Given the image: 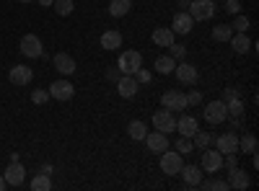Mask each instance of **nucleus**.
<instances>
[{
    "label": "nucleus",
    "instance_id": "nucleus-1",
    "mask_svg": "<svg viewBox=\"0 0 259 191\" xmlns=\"http://www.w3.org/2000/svg\"><path fill=\"white\" fill-rule=\"evenodd\" d=\"M117 68H119L124 75H135V73H140V70H143V54H140L138 49H127V52H122Z\"/></svg>",
    "mask_w": 259,
    "mask_h": 191
},
{
    "label": "nucleus",
    "instance_id": "nucleus-2",
    "mask_svg": "<svg viewBox=\"0 0 259 191\" xmlns=\"http://www.w3.org/2000/svg\"><path fill=\"white\" fill-rule=\"evenodd\" d=\"M189 16L194 21H207L215 13V0H189Z\"/></svg>",
    "mask_w": 259,
    "mask_h": 191
},
{
    "label": "nucleus",
    "instance_id": "nucleus-3",
    "mask_svg": "<svg viewBox=\"0 0 259 191\" xmlns=\"http://www.w3.org/2000/svg\"><path fill=\"white\" fill-rule=\"evenodd\" d=\"M182 165H184L182 153H168V150L161 153V171H163L166 176H179Z\"/></svg>",
    "mask_w": 259,
    "mask_h": 191
},
{
    "label": "nucleus",
    "instance_id": "nucleus-4",
    "mask_svg": "<svg viewBox=\"0 0 259 191\" xmlns=\"http://www.w3.org/2000/svg\"><path fill=\"white\" fill-rule=\"evenodd\" d=\"M228 119V109L223 101H210L205 106V121L207 124H223Z\"/></svg>",
    "mask_w": 259,
    "mask_h": 191
},
{
    "label": "nucleus",
    "instance_id": "nucleus-5",
    "mask_svg": "<svg viewBox=\"0 0 259 191\" xmlns=\"http://www.w3.org/2000/svg\"><path fill=\"white\" fill-rule=\"evenodd\" d=\"M21 54L29 57V59H36L45 54V49H41V39L36 34H26L24 39H21Z\"/></svg>",
    "mask_w": 259,
    "mask_h": 191
},
{
    "label": "nucleus",
    "instance_id": "nucleus-6",
    "mask_svg": "<svg viewBox=\"0 0 259 191\" xmlns=\"http://www.w3.org/2000/svg\"><path fill=\"white\" fill-rule=\"evenodd\" d=\"M47 91H50V98H55V101H70L75 96V86L70 80H55Z\"/></svg>",
    "mask_w": 259,
    "mask_h": 191
},
{
    "label": "nucleus",
    "instance_id": "nucleus-7",
    "mask_svg": "<svg viewBox=\"0 0 259 191\" xmlns=\"http://www.w3.org/2000/svg\"><path fill=\"white\" fill-rule=\"evenodd\" d=\"M161 103H163V109H168V111H184L187 109V96L182 91H166L161 96Z\"/></svg>",
    "mask_w": 259,
    "mask_h": 191
},
{
    "label": "nucleus",
    "instance_id": "nucleus-8",
    "mask_svg": "<svg viewBox=\"0 0 259 191\" xmlns=\"http://www.w3.org/2000/svg\"><path fill=\"white\" fill-rule=\"evenodd\" d=\"M153 126H156L158 132H163V135L174 132V130H177V119H174V111H168V109H163V111H156V114H153Z\"/></svg>",
    "mask_w": 259,
    "mask_h": 191
},
{
    "label": "nucleus",
    "instance_id": "nucleus-9",
    "mask_svg": "<svg viewBox=\"0 0 259 191\" xmlns=\"http://www.w3.org/2000/svg\"><path fill=\"white\" fill-rule=\"evenodd\" d=\"M174 75L179 78V83H184V86H192V83H197V78H200L197 68L189 65V62H184V59H182V62H177Z\"/></svg>",
    "mask_w": 259,
    "mask_h": 191
},
{
    "label": "nucleus",
    "instance_id": "nucleus-10",
    "mask_svg": "<svg viewBox=\"0 0 259 191\" xmlns=\"http://www.w3.org/2000/svg\"><path fill=\"white\" fill-rule=\"evenodd\" d=\"M223 168V153H218V150H202V171H207V173H218Z\"/></svg>",
    "mask_w": 259,
    "mask_h": 191
},
{
    "label": "nucleus",
    "instance_id": "nucleus-11",
    "mask_svg": "<svg viewBox=\"0 0 259 191\" xmlns=\"http://www.w3.org/2000/svg\"><path fill=\"white\" fill-rule=\"evenodd\" d=\"M3 178H6L8 186H21L24 178H26V168L21 165L18 160H11V165L6 168V173H3Z\"/></svg>",
    "mask_w": 259,
    "mask_h": 191
},
{
    "label": "nucleus",
    "instance_id": "nucleus-12",
    "mask_svg": "<svg viewBox=\"0 0 259 191\" xmlns=\"http://www.w3.org/2000/svg\"><path fill=\"white\" fill-rule=\"evenodd\" d=\"M34 78V70L29 65H13L11 73H8V80L13 83V86H29Z\"/></svg>",
    "mask_w": 259,
    "mask_h": 191
},
{
    "label": "nucleus",
    "instance_id": "nucleus-13",
    "mask_svg": "<svg viewBox=\"0 0 259 191\" xmlns=\"http://www.w3.org/2000/svg\"><path fill=\"white\" fill-rule=\"evenodd\" d=\"M192 26H194V18H192L187 11H179V13L174 16V21H171V31L182 34V36H187V34L192 31Z\"/></svg>",
    "mask_w": 259,
    "mask_h": 191
},
{
    "label": "nucleus",
    "instance_id": "nucleus-14",
    "mask_svg": "<svg viewBox=\"0 0 259 191\" xmlns=\"http://www.w3.org/2000/svg\"><path fill=\"white\" fill-rule=\"evenodd\" d=\"M145 145H148L150 153H158V155H161L163 150H168V137H166L163 132H158V130H156V132H148V135H145Z\"/></svg>",
    "mask_w": 259,
    "mask_h": 191
},
{
    "label": "nucleus",
    "instance_id": "nucleus-15",
    "mask_svg": "<svg viewBox=\"0 0 259 191\" xmlns=\"http://www.w3.org/2000/svg\"><path fill=\"white\" fill-rule=\"evenodd\" d=\"M138 78L135 75H122L119 80H117V91H119V96L122 98H133L135 93H138Z\"/></svg>",
    "mask_w": 259,
    "mask_h": 191
},
{
    "label": "nucleus",
    "instance_id": "nucleus-16",
    "mask_svg": "<svg viewBox=\"0 0 259 191\" xmlns=\"http://www.w3.org/2000/svg\"><path fill=\"white\" fill-rule=\"evenodd\" d=\"M52 62H55L57 73H62V75H73V73H75V59H73L68 52H57V54L52 57Z\"/></svg>",
    "mask_w": 259,
    "mask_h": 191
},
{
    "label": "nucleus",
    "instance_id": "nucleus-17",
    "mask_svg": "<svg viewBox=\"0 0 259 191\" xmlns=\"http://www.w3.org/2000/svg\"><path fill=\"white\" fill-rule=\"evenodd\" d=\"M215 145H218V153H223V155H228V153H239V137H236L233 132L221 135L218 140H215Z\"/></svg>",
    "mask_w": 259,
    "mask_h": 191
},
{
    "label": "nucleus",
    "instance_id": "nucleus-18",
    "mask_svg": "<svg viewBox=\"0 0 259 191\" xmlns=\"http://www.w3.org/2000/svg\"><path fill=\"white\" fill-rule=\"evenodd\" d=\"M182 178L187 186H200L202 183V171H200V165H182Z\"/></svg>",
    "mask_w": 259,
    "mask_h": 191
},
{
    "label": "nucleus",
    "instance_id": "nucleus-19",
    "mask_svg": "<svg viewBox=\"0 0 259 191\" xmlns=\"http://www.w3.org/2000/svg\"><path fill=\"white\" fill-rule=\"evenodd\" d=\"M228 188H249V176L241 171L239 165L236 168H231V173H228Z\"/></svg>",
    "mask_w": 259,
    "mask_h": 191
},
{
    "label": "nucleus",
    "instance_id": "nucleus-20",
    "mask_svg": "<svg viewBox=\"0 0 259 191\" xmlns=\"http://www.w3.org/2000/svg\"><path fill=\"white\" fill-rule=\"evenodd\" d=\"M119 47H122V34H119V31L109 29V31H104V34H101V49L114 52V49H119Z\"/></svg>",
    "mask_w": 259,
    "mask_h": 191
},
{
    "label": "nucleus",
    "instance_id": "nucleus-21",
    "mask_svg": "<svg viewBox=\"0 0 259 191\" xmlns=\"http://www.w3.org/2000/svg\"><path fill=\"white\" fill-rule=\"evenodd\" d=\"M231 47H233V52H239V54H246L249 49H251V41H249V36H246V31H236L231 39Z\"/></svg>",
    "mask_w": 259,
    "mask_h": 191
},
{
    "label": "nucleus",
    "instance_id": "nucleus-22",
    "mask_svg": "<svg viewBox=\"0 0 259 191\" xmlns=\"http://www.w3.org/2000/svg\"><path fill=\"white\" fill-rule=\"evenodd\" d=\"M177 130H179L182 137H189V140H192V135L197 132L200 126H197V119H194V116H182V119L177 121Z\"/></svg>",
    "mask_w": 259,
    "mask_h": 191
},
{
    "label": "nucleus",
    "instance_id": "nucleus-23",
    "mask_svg": "<svg viewBox=\"0 0 259 191\" xmlns=\"http://www.w3.org/2000/svg\"><path fill=\"white\" fill-rule=\"evenodd\" d=\"M153 44H158V47H171V44H174V31L158 26V29L153 31Z\"/></svg>",
    "mask_w": 259,
    "mask_h": 191
},
{
    "label": "nucleus",
    "instance_id": "nucleus-24",
    "mask_svg": "<svg viewBox=\"0 0 259 191\" xmlns=\"http://www.w3.org/2000/svg\"><path fill=\"white\" fill-rule=\"evenodd\" d=\"M127 135H130V140H135V142L145 140V135H148V126H145V121H140V119L130 121V126H127Z\"/></svg>",
    "mask_w": 259,
    "mask_h": 191
},
{
    "label": "nucleus",
    "instance_id": "nucleus-25",
    "mask_svg": "<svg viewBox=\"0 0 259 191\" xmlns=\"http://www.w3.org/2000/svg\"><path fill=\"white\" fill-rule=\"evenodd\" d=\"M156 73H161V75H171L174 73V68H177V59L171 57V54H163V57H158L156 59Z\"/></svg>",
    "mask_w": 259,
    "mask_h": 191
},
{
    "label": "nucleus",
    "instance_id": "nucleus-26",
    "mask_svg": "<svg viewBox=\"0 0 259 191\" xmlns=\"http://www.w3.org/2000/svg\"><path fill=\"white\" fill-rule=\"evenodd\" d=\"M130 8H133V0H112L109 3V16L122 18V16L130 13Z\"/></svg>",
    "mask_w": 259,
    "mask_h": 191
},
{
    "label": "nucleus",
    "instance_id": "nucleus-27",
    "mask_svg": "<svg viewBox=\"0 0 259 191\" xmlns=\"http://www.w3.org/2000/svg\"><path fill=\"white\" fill-rule=\"evenodd\" d=\"M239 150L246 153V155H254L256 153V137L251 132H246L244 137H239Z\"/></svg>",
    "mask_w": 259,
    "mask_h": 191
},
{
    "label": "nucleus",
    "instance_id": "nucleus-28",
    "mask_svg": "<svg viewBox=\"0 0 259 191\" xmlns=\"http://www.w3.org/2000/svg\"><path fill=\"white\" fill-rule=\"evenodd\" d=\"M50 188H52V178H50L47 173L34 176V181H31V191H50Z\"/></svg>",
    "mask_w": 259,
    "mask_h": 191
},
{
    "label": "nucleus",
    "instance_id": "nucleus-29",
    "mask_svg": "<svg viewBox=\"0 0 259 191\" xmlns=\"http://www.w3.org/2000/svg\"><path fill=\"white\" fill-rule=\"evenodd\" d=\"M231 36H233V29L228 24H218V26L212 29V39L215 41H228Z\"/></svg>",
    "mask_w": 259,
    "mask_h": 191
},
{
    "label": "nucleus",
    "instance_id": "nucleus-30",
    "mask_svg": "<svg viewBox=\"0 0 259 191\" xmlns=\"http://www.w3.org/2000/svg\"><path fill=\"white\" fill-rule=\"evenodd\" d=\"M52 8L57 11V16H70L75 6H73V0H55Z\"/></svg>",
    "mask_w": 259,
    "mask_h": 191
},
{
    "label": "nucleus",
    "instance_id": "nucleus-31",
    "mask_svg": "<svg viewBox=\"0 0 259 191\" xmlns=\"http://www.w3.org/2000/svg\"><path fill=\"white\" fill-rule=\"evenodd\" d=\"M226 109H228V116H241V114H244V101H241V98L226 101Z\"/></svg>",
    "mask_w": 259,
    "mask_h": 191
},
{
    "label": "nucleus",
    "instance_id": "nucleus-32",
    "mask_svg": "<svg viewBox=\"0 0 259 191\" xmlns=\"http://www.w3.org/2000/svg\"><path fill=\"white\" fill-rule=\"evenodd\" d=\"M200 186H202V188H207V191H226V188H228V181L212 178V181H202Z\"/></svg>",
    "mask_w": 259,
    "mask_h": 191
},
{
    "label": "nucleus",
    "instance_id": "nucleus-33",
    "mask_svg": "<svg viewBox=\"0 0 259 191\" xmlns=\"http://www.w3.org/2000/svg\"><path fill=\"white\" fill-rule=\"evenodd\" d=\"M233 31H246L249 29V18L246 16H241V13H236L233 16V26H231Z\"/></svg>",
    "mask_w": 259,
    "mask_h": 191
},
{
    "label": "nucleus",
    "instance_id": "nucleus-34",
    "mask_svg": "<svg viewBox=\"0 0 259 191\" xmlns=\"http://www.w3.org/2000/svg\"><path fill=\"white\" fill-rule=\"evenodd\" d=\"M192 137H194V142H197V147H202V150H205V147H210V142H212V137L207 132H200V130L194 132Z\"/></svg>",
    "mask_w": 259,
    "mask_h": 191
},
{
    "label": "nucleus",
    "instance_id": "nucleus-35",
    "mask_svg": "<svg viewBox=\"0 0 259 191\" xmlns=\"http://www.w3.org/2000/svg\"><path fill=\"white\" fill-rule=\"evenodd\" d=\"M223 11L228 16H236V13H241V6H239V0H223Z\"/></svg>",
    "mask_w": 259,
    "mask_h": 191
},
{
    "label": "nucleus",
    "instance_id": "nucleus-36",
    "mask_svg": "<svg viewBox=\"0 0 259 191\" xmlns=\"http://www.w3.org/2000/svg\"><path fill=\"white\" fill-rule=\"evenodd\" d=\"M31 101L39 106V103H47L50 101V91H41V88H36V91H31Z\"/></svg>",
    "mask_w": 259,
    "mask_h": 191
},
{
    "label": "nucleus",
    "instance_id": "nucleus-37",
    "mask_svg": "<svg viewBox=\"0 0 259 191\" xmlns=\"http://www.w3.org/2000/svg\"><path fill=\"white\" fill-rule=\"evenodd\" d=\"M177 153H182V155L192 153V142H189V137H179V140H177Z\"/></svg>",
    "mask_w": 259,
    "mask_h": 191
},
{
    "label": "nucleus",
    "instance_id": "nucleus-38",
    "mask_svg": "<svg viewBox=\"0 0 259 191\" xmlns=\"http://www.w3.org/2000/svg\"><path fill=\"white\" fill-rule=\"evenodd\" d=\"M168 49H171V57H174L177 62H182L184 54H187V47H184V44H171Z\"/></svg>",
    "mask_w": 259,
    "mask_h": 191
},
{
    "label": "nucleus",
    "instance_id": "nucleus-39",
    "mask_svg": "<svg viewBox=\"0 0 259 191\" xmlns=\"http://www.w3.org/2000/svg\"><path fill=\"white\" fill-rule=\"evenodd\" d=\"M236 155H239V153H228V155H223V163H226V168H228V171H231V168H236V165H239V158H236Z\"/></svg>",
    "mask_w": 259,
    "mask_h": 191
},
{
    "label": "nucleus",
    "instance_id": "nucleus-40",
    "mask_svg": "<svg viewBox=\"0 0 259 191\" xmlns=\"http://www.w3.org/2000/svg\"><path fill=\"white\" fill-rule=\"evenodd\" d=\"M233 98H241V96H239V91H236V88H226V91H223V98H221V101L226 103V101H233Z\"/></svg>",
    "mask_w": 259,
    "mask_h": 191
},
{
    "label": "nucleus",
    "instance_id": "nucleus-41",
    "mask_svg": "<svg viewBox=\"0 0 259 191\" xmlns=\"http://www.w3.org/2000/svg\"><path fill=\"white\" fill-rule=\"evenodd\" d=\"M202 101V96H200V91H192L189 96H187V106H197Z\"/></svg>",
    "mask_w": 259,
    "mask_h": 191
},
{
    "label": "nucleus",
    "instance_id": "nucleus-42",
    "mask_svg": "<svg viewBox=\"0 0 259 191\" xmlns=\"http://www.w3.org/2000/svg\"><path fill=\"white\" fill-rule=\"evenodd\" d=\"M106 75H109V80H119V68H109Z\"/></svg>",
    "mask_w": 259,
    "mask_h": 191
},
{
    "label": "nucleus",
    "instance_id": "nucleus-43",
    "mask_svg": "<svg viewBox=\"0 0 259 191\" xmlns=\"http://www.w3.org/2000/svg\"><path fill=\"white\" fill-rule=\"evenodd\" d=\"M36 3H39V6H45V8H50V6L55 3V0H36Z\"/></svg>",
    "mask_w": 259,
    "mask_h": 191
},
{
    "label": "nucleus",
    "instance_id": "nucleus-44",
    "mask_svg": "<svg viewBox=\"0 0 259 191\" xmlns=\"http://www.w3.org/2000/svg\"><path fill=\"white\" fill-rule=\"evenodd\" d=\"M179 8H182V11H187V8H189V0H179Z\"/></svg>",
    "mask_w": 259,
    "mask_h": 191
},
{
    "label": "nucleus",
    "instance_id": "nucleus-45",
    "mask_svg": "<svg viewBox=\"0 0 259 191\" xmlns=\"http://www.w3.org/2000/svg\"><path fill=\"white\" fill-rule=\"evenodd\" d=\"M3 188H8V183H6V178H3V176H0V191H3Z\"/></svg>",
    "mask_w": 259,
    "mask_h": 191
},
{
    "label": "nucleus",
    "instance_id": "nucleus-46",
    "mask_svg": "<svg viewBox=\"0 0 259 191\" xmlns=\"http://www.w3.org/2000/svg\"><path fill=\"white\" fill-rule=\"evenodd\" d=\"M18 3H31V0H18Z\"/></svg>",
    "mask_w": 259,
    "mask_h": 191
},
{
    "label": "nucleus",
    "instance_id": "nucleus-47",
    "mask_svg": "<svg viewBox=\"0 0 259 191\" xmlns=\"http://www.w3.org/2000/svg\"><path fill=\"white\" fill-rule=\"evenodd\" d=\"M221 3H223V0H221Z\"/></svg>",
    "mask_w": 259,
    "mask_h": 191
}]
</instances>
